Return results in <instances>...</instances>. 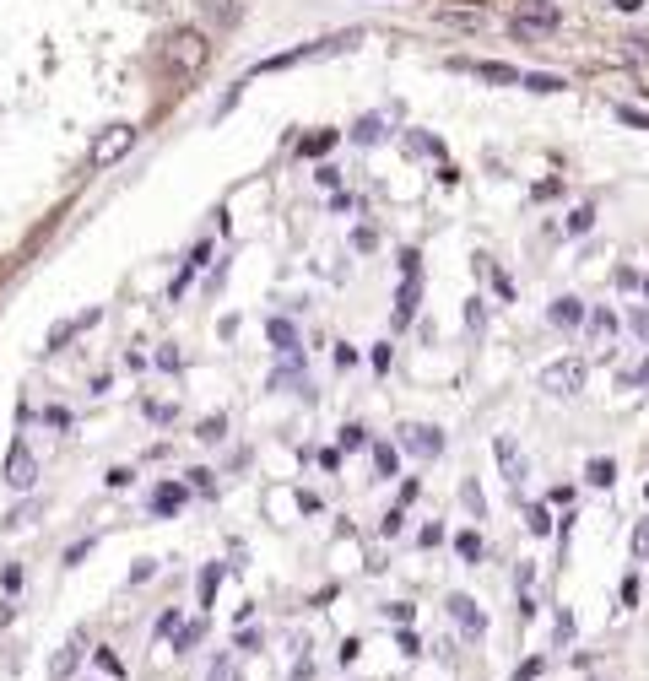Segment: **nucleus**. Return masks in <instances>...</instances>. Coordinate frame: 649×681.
Here are the masks:
<instances>
[{
	"label": "nucleus",
	"mask_w": 649,
	"mask_h": 681,
	"mask_svg": "<svg viewBox=\"0 0 649 681\" xmlns=\"http://www.w3.org/2000/svg\"><path fill=\"white\" fill-rule=\"evenodd\" d=\"M336 146V130H325V136H309L303 141V157H320V152H330Z\"/></svg>",
	"instance_id": "obj_24"
},
{
	"label": "nucleus",
	"mask_w": 649,
	"mask_h": 681,
	"mask_svg": "<svg viewBox=\"0 0 649 681\" xmlns=\"http://www.w3.org/2000/svg\"><path fill=\"white\" fill-rule=\"evenodd\" d=\"M201 638H206V622H190V627H179V633H174V654H190L195 644H201Z\"/></svg>",
	"instance_id": "obj_17"
},
{
	"label": "nucleus",
	"mask_w": 649,
	"mask_h": 681,
	"mask_svg": "<svg viewBox=\"0 0 649 681\" xmlns=\"http://www.w3.org/2000/svg\"><path fill=\"white\" fill-rule=\"evenodd\" d=\"M455 552L466 557V563H476V557H482V536H476V530H460V536H455Z\"/></svg>",
	"instance_id": "obj_21"
},
{
	"label": "nucleus",
	"mask_w": 649,
	"mask_h": 681,
	"mask_svg": "<svg viewBox=\"0 0 649 681\" xmlns=\"http://www.w3.org/2000/svg\"><path fill=\"white\" fill-rule=\"evenodd\" d=\"M525 87H531V92H563L568 82H563V76H552V71H525Z\"/></svg>",
	"instance_id": "obj_18"
},
{
	"label": "nucleus",
	"mask_w": 649,
	"mask_h": 681,
	"mask_svg": "<svg viewBox=\"0 0 649 681\" xmlns=\"http://www.w3.org/2000/svg\"><path fill=\"white\" fill-rule=\"evenodd\" d=\"M201 438H206V444H217V438H222V417H206L201 422Z\"/></svg>",
	"instance_id": "obj_34"
},
{
	"label": "nucleus",
	"mask_w": 649,
	"mask_h": 681,
	"mask_svg": "<svg viewBox=\"0 0 649 681\" xmlns=\"http://www.w3.org/2000/svg\"><path fill=\"white\" fill-rule=\"evenodd\" d=\"M585 379H590V368L585 363H579V357H558V363H547V368H541V390H547V395H558V400H568V395H579V390H585Z\"/></svg>",
	"instance_id": "obj_3"
},
{
	"label": "nucleus",
	"mask_w": 649,
	"mask_h": 681,
	"mask_svg": "<svg viewBox=\"0 0 649 681\" xmlns=\"http://www.w3.org/2000/svg\"><path fill=\"white\" fill-rule=\"evenodd\" d=\"M520 611L536 617V568L531 563H520Z\"/></svg>",
	"instance_id": "obj_15"
},
{
	"label": "nucleus",
	"mask_w": 649,
	"mask_h": 681,
	"mask_svg": "<svg viewBox=\"0 0 649 681\" xmlns=\"http://www.w3.org/2000/svg\"><path fill=\"white\" fill-rule=\"evenodd\" d=\"M76 660H82V638H71V644H65V649L55 654V665H49V671H55V676H71V671H76Z\"/></svg>",
	"instance_id": "obj_16"
},
{
	"label": "nucleus",
	"mask_w": 649,
	"mask_h": 681,
	"mask_svg": "<svg viewBox=\"0 0 649 681\" xmlns=\"http://www.w3.org/2000/svg\"><path fill=\"white\" fill-rule=\"evenodd\" d=\"M552 325H563V330L585 325V303H579V298H558V303H552Z\"/></svg>",
	"instance_id": "obj_12"
},
{
	"label": "nucleus",
	"mask_w": 649,
	"mask_h": 681,
	"mask_svg": "<svg viewBox=\"0 0 649 681\" xmlns=\"http://www.w3.org/2000/svg\"><path fill=\"white\" fill-rule=\"evenodd\" d=\"M130 141H136V125H109L98 141H92V168H109L119 157L130 152Z\"/></svg>",
	"instance_id": "obj_4"
},
{
	"label": "nucleus",
	"mask_w": 649,
	"mask_h": 681,
	"mask_svg": "<svg viewBox=\"0 0 649 681\" xmlns=\"http://www.w3.org/2000/svg\"><path fill=\"white\" fill-rule=\"evenodd\" d=\"M33 482H38V460L22 444H11V454H6V487L11 492H33Z\"/></svg>",
	"instance_id": "obj_5"
},
{
	"label": "nucleus",
	"mask_w": 649,
	"mask_h": 681,
	"mask_svg": "<svg viewBox=\"0 0 649 681\" xmlns=\"http://www.w3.org/2000/svg\"><path fill=\"white\" fill-rule=\"evenodd\" d=\"M201 6H206L217 22H233V17H238V6H233V0H201Z\"/></svg>",
	"instance_id": "obj_25"
},
{
	"label": "nucleus",
	"mask_w": 649,
	"mask_h": 681,
	"mask_svg": "<svg viewBox=\"0 0 649 681\" xmlns=\"http://www.w3.org/2000/svg\"><path fill=\"white\" fill-rule=\"evenodd\" d=\"M590 222H595V211L585 206V211H574V217H568V233H590Z\"/></svg>",
	"instance_id": "obj_30"
},
{
	"label": "nucleus",
	"mask_w": 649,
	"mask_h": 681,
	"mask_svg": "<svg viewBox=\"0 0 649 681\" xmlns=\"http://www.w3.org/2000/svg\"><path fill=\"white\" fill-rule=\"evenodd\" d=\"M633 557H649V519L633 525Z\"/></svg>",
	"instance_id": "obj_26"
},
{
	"label": "nucleus",
	"mask_w": 649,
	"mask_h": 681,
	"mask_svg": "<svg viewBox=\"0 0 649 681\" xmlns=\"http://www.w3.org/2000/svg\"><path fill=\"white\" fill-rule=\"evenodd\" d=\"M211 681H233V660H228V654H217V660H211Z\"/></svg>",
	"instance_id": "obj_31"
},
{
	"label": "nucleus",
	"mask_w": 649,
	"mask_h": 681,
	"mask_svg": "<svg viewBox=\"0 0 649 681\" xmlns=\"http://www.w3.org/2000/svg\"><path fill=\"white\" fill-rule=\"evenodd\" d=\"M179 509H184V487L163 482V487L152 492V514H163V519H168V514H179Z\"/></svg>",
	"instance_id": "obj_11"
},
{
	"label": "nucleus",
	"mask_w": 649,
	"mask_h": 681,
	"mask_svg": "<svg viewBox=\"0 0 649 681\" xmlns=\"http://www.w3.org/2000/svg\"><path fill=\"white\" fill-rule=\"evenodd\" d=\"M44 417H49V422H55V427H71V411H65V406H49V411H44Z\"/></svg>",
	"instance_id": "obj_41"
},
{
	"label": "nucleus",
	"mask_w": 649,
	"mask_h": 681,
	"mask_svg": "<svg viewBox=\"0 0 649 681\" xmlns=\"http://www.w3.org/2000/svg\"><path fill=\"white\" fill-rule=\"evenodd\" d=\"M466 509L482 514V492H476V482H466Z\"/></svg>",
	"instance_id": "obj_42"
},
{
	"label": "nucleus",
	"mask_w": 649,
	"mask_h": 681,
	"mask_svg": "<svg viewBox=\"0 0 649 681\" xmlns=\"http://www.w3.org/2000/svg\"><path fill=\"white\" fill-rule=\"evenodd\" d=\"M536 676H541V660H525L520 671H514V681H536Z\"/></svg>",
	"instance_id": "obj_37"
},
{
	"label": "nucleus",
	"mask_w": 649,
	"mask_h": 681,
	"mask_svg": "<svg viewBox=\"0 0 649 681\" xmlns=\"http://www.w3.org/2000/svg\"><path fill=\"white\" fill-rule=\"evenodd\" d=\"M401 449L417 454V460H433L444 449V433L439 427H401Z\"/></svg>",
	"instance_id": "obj_7"
},
{
	"label": "nucleus",
	"mask_w": 649,
	"mask_h": 681,
	"mask_svg": "<svg viewBox=\"0 0 649 681\" xmlns=\"http://www.w3.org/2000/svg\"><path fill=\"white\" fill-rule=\"evenodd\" d=\"M379 136H384V130H379V119H357V130H352V141H357V146H374Z\"/></svg>",
	"instance_id": "obj_22"
},
{
	"label": "nucleus",
	"mask_w": 649,
	"mask_h": 681,
	"mask_svg": "<svg viewBox=\"0 0 649 681\" xmlns=\"http://www.w3.org/2000/svg\"><path fill=\"white\" fill-rule=\"evenodd\" d=\"M33 514H38V503H22V509H17V514H11V519H6V525H28V519H33Z\"/></svg>",
	"instance_id": "obj_40"
},
{
	"label": "nucleus",
	"mask_w": 649,
	"mask_h": 681,
	"mask_svg": "<svg viewBox=\"0 0 649 681\" xmlns=\"http://www.w3.org/2000/svg\"><path fill=\"white\" fill-rule=\"evenodd\" d=\"M157 633H179V611H163V617H157Z\"/></svg>",
	"instance_id": "obj_39"
},
{
	"label": "nucleus",
	"mask_w": 649,
	"mask_h": 681,
	"mask_svg": "<svg viewBox=\"0 0 649 681\" xmlns=\"http://www.w3.org/2000/svg\"><path fill=\"white\" fill-rule=\"evenodd\" d=\"M266 336H271L276 352H298V325H293V319H271Z\"/></svg>",
	"instance_id": "obj_13"
},
{
	"label": "nucleus",
	"mask_w": 649,
	"mask_h": 681,
	"mask_svg": "<svg viewBox=\"0 0 649 681\" xmlns=\"http://www.w3.org/2000/svg\"><path fill=\"white\" fill-rule=\"evenodd\" d=\"M455 71H471V76H482V82H498V87H514V82H525V71H514V65H503V60H449Z\"/></svg>",
	"instance_id": "obj_6"
},
{
	"label": "nucleus",
	"mask_w": 649,
	"mask_h": 681,
	"mask_svg": "<svg viewBox=\"0 0 649 681\" xmlns=\"http://www.w3.org/2000/svg\"><path fill=\"white\" fill-rule=\"evenodd\" d=\"M493 454H498V465H503V476H509V487H525V454H520V444H514V438H498L493 444Z\"/></svg>",
	"instance_id": "obj_9"
},
{
	"label": "nucleus",
	"mask_w": 649,
	"mask_h": 681,
	"mask_svg": "<svg viewBox=\"0 0 649 681\" xmlns=\"http://www.w3.org/2000/svg\"><path fill=\"white\" fill-rule=\"evenodd\" d=\"M87 325H98V309H87L82 319H60V325H55V330H49V352H60V346H65V341H71V336H76V330H87Z\"/></svg>",
	"instance_id": "obj_10"
},
{
	"label": "nucleus",
	"mask_w": 649,
	"mask_h": 681,
	"mask_svg": "<svg viewBox=\"0 0 649 681\" xmlns=\"http://www.w3.org/2000/svg\"><path fill=\"white\" fill-rule=\"evenodd\" d=\"M622 119H628V125H639V130H649V114L644 109H628V103H622V109H617Z\"/></svg>",
	"instance_id": "obj_35"
},
{
	"label": "nucleus",
	"mask_w": 649,
	"mask_h": 681,
	"mask_svg": "<svg viewBox=\"0 0 649 681\" xmlns=\"http://www.w3.org/2000/svg\"><path fill=\"white\" fill-rule=\"evenodd\" d=\"M622 384H649V363H644L639 373H622Z\"/></svg>",
	"instance_id": "obj_44"
},
{
	"label": "nucleus",
	"mask_w": 649,
	"mask_h": 681,
	"mask_svg": "<svg viewBox=\"0 0 649 681\" xmlns=\"http://www.w3.org/2000/svg\"><path fill=\"white\" fill-rule=\"evenodd\" d=\"M0 579H6V590H11V595H17V590H22V568H17V563H11L6 573H0Z\"/></svg>",
	"instance_id": "obj_38"
},
{
	"label": "nucleus",
	"mask_w": 649,
	"mask_h": 681,
	"mask_svg": "<svg viewBox=\"0 0 649 681\" xmlns=\"http://www.w3.org/2000/svg\"><path fill=\"white\" fill-rule=\"evenodd\" d=\"M217 579H222V568H206V579H201V606H211V595H217Z\"/></svg>",
	"instance_id": "obj_27"
},
{
	"label": "nucleus",
	"mask_w": 649,
	"mask_h": 681,
	"mask_svg": "<svg viewBox=\"0 0 649 681\" xmlns=\"http://www.w3.org/2000/svg\"><path fill=\"white\" fill-rule=\"evenodd\" d=\"M98 665H103L109 676H125V665H119V654H114V649H98Z\"/></svg>",
	"instance_id": "obj_32"
},
{
	"label": "nucleus",
	"mask_w": 649,
	"mask_h": 681,
	"mask_svg": "<svg viewBox=\"0 0 649 681\" xmlns=\"http://www.w3.org/2000/svg\"><path fill=\"white\" fill-rule=\"evenodd\" d=\"M612 6H617V11H639L644 0H612Z\"/></svg>",
	"instance_id": "obj_45"
},
{
	"label": "nucleus",
	"mask_w": 649,
	"mask_h": 681,
	"mask_svg": "<svg viewBox=\"0 0 649 681\" xmlns=\"http://www.w3.org/2000/svg\"><path fill=\"white\" fill-rule=\"evenodd\" d=\"M628 330H633V336H644V341H649V309H633V314H628Z\"/></svg>",
	"instance_id": "obj_28"
},
{
	"label": "nucleus",
	"mask_w": 649,
	"mask_h": 681,
	"mask_svg": "<svg viewBox=\"0 0 649 681\" xmlns=\"http://www.w3.org/2000/svg\"><path fill=\"white\" fill-rule=\"evenodd\" d=\"M363 438H368V433H363L357 422H352V427H341V449H363Z\"/></svg>",
	"instance_id": "obj_29"
},
{
	"label": "nucleus",
	"mask_w": 649,
	"mask_h": 681,
	"mask_svg": "<svg viewBox=\"0 0 649 681\" xmlns=\"http://www.w3.org/2000/svg\"><path fill=\"white\" fill-rule=\"evenodd\" d=\"M525 525H531V536H552V514L541 509V503H531V509H525Z\"/></svg>",
	"instance_id": "obj_20"
},
{
	"label": "nucleus",
	"mask_w": 649,
	"mask_h": 681,
	"mask_svg": "<svg viewBox=\"0 0 649 681\" xmlns=\"http://www.w3.org/2000/svg\"><path fill=\"white\" fill-rule=\"evenodd\" d=\"M374 244H379L374 227H357V233H352V249H374Z\"/></svg>",
	"instance_id": "obj_33"
},
{
	"label": "nucleus",
	"mask_w": 649,
	"mask_h": 681,
	"mask_svg": "<svg viewBox=\"0 0 649 681\" xmlns=\"http://www.w3.org/2000/svg\"><path fill=\"white\" fill-rule=\"evenodd\" d=\"M417 298H422V282H417V276H406V282H401V303H395V325H406V319H412Z\"/></svg>",
	"instance_id": "obj_14"
},
{
	"label": "nucleus",
	"mask_w": 649,
	"mask_h": 681,
	"mask_svg": "<svg viewBox=\"0 0 649 681\" xmlns=\"http://www.w3.org/2000/svg\"><path fill=\"white\" fill-rule=\"evenodd\" d=\"M449 622H455V627H460V633H466V638H476V633H482V627H487L482 606H476L471 595H449Z\"/></svg>",
	"instance_id": "obj_8"
},
{
	"label": "nucleus",
	"mask_w": 649,
	"mask_h": 681,
	"mask_svg": "<svg viewBox=\"0 0 649 681\" xmlns=\"http://www.w3.org/2000/svg\"><path fill=\"white\" fill-rule=\"evenodd\" d=\"M357 44V33H336V38H314V44H298V49H282V55H266L255 65L260 76H271V71H293V65L303 60H314V55H341V49H352Z\"/></svg>",
	"instance_id": "obj_1"
},
{
	"label": "nucleus",
	"mask_w": 649,
	"mask_h": 681,
	"mask_svg": "<svg viewBox=\"0 0 649 681\" xmlns=\"http://www.w3.org/2000/svg\"><path fill=\"white\" fill-rule=\"evenodd\" d=\"M417 492H422V482H417V476H412V482L401 487V509H406V503H417Z\"/></svg>",
	"instance_id": "obj_43"
},
{
	"label": "nucleus",
	"mask_w": 649,
	"mask_h": 681,
	"mask_svg": "<svg viewBox=\"0 0 649 681\" xmlns=\"http://www.w3.org/2000/svg\"><path fill=\"white\" fill-rule=\"evenodd\" d=\"M590 330H595V336H612V314H606V309L590 314Z\"/></svg>",
	"instance_id": "obj_36"
},
{
	"label": "nucleus",
	"mask_w": 649,
	"mask_h": 681,
	"mask_svg": "<svg viewBox=\"0 0 649 681\" xmlns=\"http://www.w3.org/2000/svg\"><path fill=\"white\" fill-rule=\"evenodd\" d=\"M585 482H590V487H612V482H617V465H612V460H590Z\"/></svg>",
	"instance_id": "obj_19"
},
{
	"label": "nucleus",
	"mask_w": 649,
	"mask_h": 681,
	"mask_svg": "<svg viewBox=\"0 0 649 681\" xmlns=\"http://www.w3.org/2000/svg\"><path fill=\"white\" fill-rule=\"evenodd\" d=\"M206 55H211V44H206V33H195V28L168 33V44H163L168 71H179V76H195V71L206 65Z\"/></svg>",
	"instance_id": "obj_2"
},
{
	"label": "nucleus",
	"mask_w": 649,
	"mask_h": 681,
	"mask_svg": "<svg viewBox=\"0 0 649 681\" xmlns=\"http://www.w3.org/2000/svg\"><path fill=\"white\" fill-rule=\"evenodd\" d=\"M644 292H649V276H644Z\"/></svg>",
	"instance_id": "obj_46"
},
{
	"label": "nucleus",
	"mask_w": 649,
	"mask_h": 681,
	"mask_svg": "<svg viewBox=\"0 0 649 681\" xmlns=\"http://www.w3.org/2000/svg\"><path fill=\"white\" fill-rule=\"evenodd\" d=\"M374 471L379 476H395V449L390 444H374Z\"/></svg>",
	"instance_id": "obj_23"
}]
</instances>
